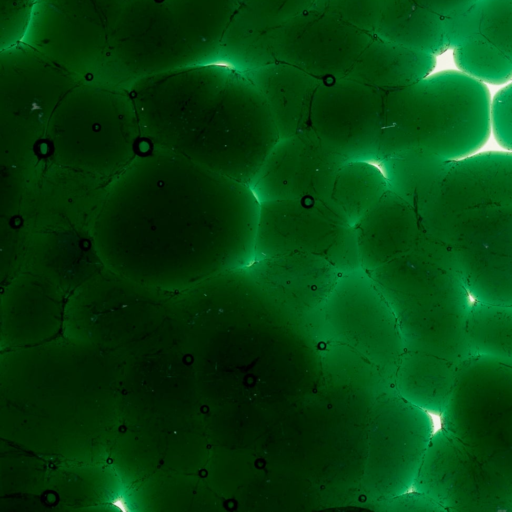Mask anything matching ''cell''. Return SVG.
Here are the masks:
<instances>
[{"instance_id":"6da1fadb","label":"cell","mask_w":512,"mask_h":512,"mask_svg":"<svg viewBox=\"0 0 512 512\" xmlns=\"http://www.w3.org/2000/svg\"><path fill=\"white\" fill-rule=\"evenodd\" d=\"M260 201L251 185L150 148L110 182L90 237L102 264L197 275L255 259Z\"/></svg>"},{"instance_id":"7a4b0ae2","label":"cell","mask_w":512,"mask_h":512,"mask_svg":"<svg viewBox=\"0 0 512 512\" xmlns=\"http://www.w3.org/2000/svg\"><path fill=\"white\" fill-rule=\"evenodd\" d=\"M129 93L151 148L249 185L280 139L256 86L220 62L143 77Z\"/></svg>"},{"instance_id":"3957f363","label":"cell","mask_w":512,"mask_h":512,"mask_svg":"<svg viewBox=\"0 0 512 512\" xmlns=\"http://www.w3.org/2000/svg\"><path fill=\"white\" fill-rule=\"evenodd\" d=\"M395 288L409 312L416 346L415 391L445 400L472 355L465 321L472 298L449 248L423 230L414 248L372 271Z\"/></svg>"},{"instance_id":"277c9868","label":"cell","mask_w":512,"mask_h":512,"mask_svg":"<svg viewBox=\"0 0 512 512\" xmlns=\"http://www.w3.org/2000/svg\"><path fill=\"white\" fill-rule=\"evenodd\" d=\"M240 0H128L94 81L129 90L139 79L219 62Z\"/></svg>"},{"instance_id":"5b68a950","label":"cell","mask_w":512,"mask_h":512,"mask_svg":"<svg viewBox=\"0 0 512 512\" xmlns=\"http://www.w3.org/2000/svg\"><path fill=\"white\" fill-rule=\"evenodd\" d=\"M490 102L483 82L452 70L385 91L378 160L416 148L450 160L475 154L490 134Z\"/></svg>"},{"instance_id":"8992f818","label":"cell","mask_w":512,"mask_h":512,"mask_svg":"<svg viewBox=\"0 0 512 512\" xmlns=\"http://www.w3.org/2000/svg\"><path fill=\"white\" fill-rule=\"evenodd\" d=\"M140 137L129 90L82 80L55 108L44 151L53 164L103 179L130 164Z\"/></svg>"},{"instance_id":"52a82bcc","label":"cell","mask_w":512,"mask_h":512,"mask_svg":"<svg viewBox=\"0 0 512 512\" xmlns=\"http://www.w3.org/2000/svg\"><path fill=\"white\" fill-rule=\"evenodd\" d=\"M440 417L450 439L512 495V360L468 358Z\"/></svg>"},{"instance_id":"ba28073f","label":"cell","mask_w":512,"mask_h":512,"mask_svg":"<svg viewBox=\"0 0 512 512\" xmlns=\"http://www.w3.org/2000/svg\"><path fill=\"white\" fill-rule=\"evenodd\" d=\"M82 80L25 42L1 50L2 158L34 160L55 108Z\"/></svg>"},{"instance_id":"9c48e42d","label":"cell","mask_w":512,"mask_h":512,"mask_svg":"<svg viewBox=\"0 0 512 512\" xmlns=\"http://www.w3.org/2000/svg\"><path fill=\"white\" fill-rule=\"evenodd\" d=\"M289 253L320 256L341 273L361 268L354 225L336 204L314 199L260 202L255 258Z\"/></svg>"},{"instance_id":"30bf717a","label":"cell","mask_w":512,"mask_h":512,"mask_svg":"<svg viewBox=\"0 0 512 512\" xmlns=\"http://www.w3.org/2000/svg\"><path fill=\"white\" fill-rule=\"evenodd\" d=\"M128 0H38L23 42L84 80L101 69Z\"/></svg>"},{"instance_id":"8fae6325","label":"cell","mask_w":512,"mask_h":512,"mask_svg":"<svg viewBox=\"0 0 512 512\" xmlns=\"http://www.w3.org/2000/svg\"><path fill=\"white\" fill-rule=\"evenodd\" d=\"M444 244L473 300L512 306V202L464 212Z\"/></svg>"},{"instance_id":"7c38bea8","label":"cell","mask_w":512,"mask_h":512,"mask_svg":"<svg viewBox=\"0 0 512 512\" xmlns=\"http://www.w3.org/2000/svg\"><path fill=\"white\" fill-rule=\"evenodd\" d=\"M372 37L311 7L271 31L266 40L274 61L324 81L347 77Z\"/></svg>"},{"instance_id":"4fadbf2b","label":"cell","mask_w":512,"mask_h":512,"mask_svg":"<svg viewBox=\"0 0 512 512\" xmlns=\"http://www.w3.org/2000/svg\"><path fill=\"white\" fill-rule=\"evenodd\" d=\"M384 94L348 77L321 81L310 129L347 160H378Z\"/></svg>"},{"instance_id":"5bb4252c","label":"cell","mask_w":512,"mask_h":512,"mask_svg":"<svg viewBox=\"0 0 512 512\" xmlns=\"http://www.w3.org/2000/svg\"><path fill=\"white\" fill-rule=\"evenodd\" d=\"M504 202H512V152H483L454 160L418 216L423 231L444 244L461 214Z\"/></svg>"},{"instance_id":"9a60e30c","label":"cell","mask_w":512,"mask_h":512,"mask_svg":"<svg viewBox=\"0 0 512 512\" xmlns=\"http://www.w3.org/2000/svg\"><path fill=\"white\" fill-rule=\"evenodd\" d=\"M346 161L309 128L279 139L251 187L260 202L314 199L334 203V182Z\"/></svg>"},{"instance_id":"2e32d148","label":"cell","mask_w":512,"mask_h":512,"mask_svg":"<svg viewBox=\"0 0 512 512\" xmlns=\"http://www.w3.org/2000/svg\"><path fill=\"white\" fill-rule=\"evenodd\" d=\"M414 484L444 511H512V495L441 428L429 441Z\"/></svg>"},{"instance_id":"e0dca14e","label":"cell","mask_w":512,"mask_h":512,"mask_svg":"<svg viewBox=\"0 0 512 512\" xmlns=\"http://www.w3.org/2000/svg\"><path fill=\"white\" fill-rule=\"evenodd\" d=\"M315 0H240L225 32L219 62L246 71L275 62L268 34L312 7Z\"/></svg>"},{"instance_id":"ac0fdd59","label":"cell","mask_w":512,"mask_h":512,"mask_svg":"<svg viewBox=\"0 0 512 512\" xmlns=\"http://www.w3.org/2000/svg\"><path fill=\"white\" fill-rule=\"evenodd\" d=\"M361 268L372 271L411 251L422 227L416 210L389 189L355 224Z\"/></svg>"},{"instance_id":"d6986e66","label":"cell","mask_w":512,"mask_h":512,"mask_svg":"<svg viewBox=\"0 0 512 512\" xmlns=\"http://www.w3.org/2000/svg\"><path fill=\"white\" fill-rule=\"evenodd\" d=\"M243 72L268 104L280 139L310 128L312 100L321 80L279 61Z\"/></svg>"},{"instance_id":"ffe728a7","label":"cell","mask_w":512,"mask_h":512,"mask_svg":"<svg viewBox=\"0 0 512 512\" xmlns=\"http://www.w3.org/2000/svg\"><path fill=\"white\" fill-rule=\"evenodd\" d=\"M436 56L391 41L372 37L348 78L390 91L412 85L430 75Z\"/></svg>"},{"instance_id":"44dd1931","label":"cell","mask_w":512,"mask_h":512,"mask_svg":"<svg viewBox=\"0 0 512 512\" xmlns=\"http://www.w3.org/2000/svg\"><path fill=\"white\" fill-rule=\"evenodd\" d=\"M374 36L435 56L448 50L445 16L414 0H385Z\"/></svg>"},{"instance_id":"7402d4cb","label":"cell","mask_w":512,"mask_h":512,"mask_svg":"<svg viewBox=\"0 0 512 512\" xmlns=\"http://www.w3.org/2000/svg\"><path fill=\"white\" fill-rule=\"evenodd\" d=\"M378 161L390 189L406 200L418 214L454 160L431 150L416 148Z\"/></svg>"},{"instance_id":"603a6c76","label":"cell","mask_w":512,"mask_h":512,"mask_svg":"<svg viewBox=\"0 0 512 512\" xmlns=\"http://www.w3.org/2000/svg\"><path fill=\"white\" fill-rule=\"evenodd\" d=\"M389 189L378 160H348L337 173L332 200L354 225Z\"/></svg>"},{"instance_id":"cb8c5ba5","label":"cell","mask_w":512,"mask_h":512,"mask_svg":"<svg viewBox=\"0 0 512 512\" xmlns=\"http://www.w3.org/2000/svg\"><path fill=\"white\" fill-rule=\"evenodd\" d=\"M465 335L473 356L512 360V306L472 300Z\"/></svg>"},{"instance_id":"d4e9b609","label":"cell","mask_w":512,"mask_h":512,"mask_svg":"<svg viewBox=\"0 0 512 512\" xmlns=\"http://www.w3.org/2000/svg\"><path fill=\"white\" fill-rule=\"evenodd\" d=\"M454 61L461 72L483 83L512 79V61L481 34L454 49Z\"/></svg>"},{"instance_id":"484cf974","label":"cell","mask_w":512,"mask_h":512,"mask_svg":"<svg viewBox=\"0 0 512 512\" xmlns=\"http://www.w3.org/2000/svg\"><path fill=\"white\" fill-rule=\"evenodd\" d=\"M479 32L512 61V0H479Z\"/></svg>"},{"instance_id":"4316f807","label":"cell","mask_w":512,"mask_h":512,"mask_svg":"<svg viewBox=\"0 0 512 512\" xmlns=\"http://www.w3.org/2000/svg\"><path fill=\"white\" fill-rule=\"evenodd\" d=\"M385 0H315L312 8L374 35Z\"/></svg>"},{"instance_id":"83f0119b","label":"cell","mask_w":512,"mask_h":512,"mask_svg":"<svg viewBox=\"0 0 512 512\" xmlns=\"http://www.w3.org/2000/svg\"><path fill=\"white\" fill-rule=\"evenodd\" d=\"M38 0H1V50L24 41Z\"/></svg>"},{"instance_id":"f1b7e54d","label":"cell","mask_w":512,"mask_h":512,"mask_svg":"<svg viewBox=\"0 0 512 512\" xmlns=\"http://www.w3.org/2000/svg\"><path fill=\"white\" fill-rule=\"evenodd\" d=\"M490 128L497 143L512 152V83L499 90L490 102Z\"/></svg>"},{"instance_id":"f546056e","label":"cell","mask_w":512,"mask_h":512,"mask_svg":"<svg viewBox=\"0 0 512 512\" xmlns=\"http://www.w3.org/2000/svg\"><path fill=\"white\" fill-rule=\"evenodd\" d=\"M477 2L462 11L445 16L448 49L454 50L480 34Z\"/></svg>"},{"instance_id":"4dcf8cb0","label":"cell","mask_w":512,"mask_h":512,"mask_svg":"<svg viewBox=\"0 0 512 512\" xmlns=\"http://www.w3.org/2000/svg\"><path fill=\"white\" fill-rule=\"evenodd\" d=\"M421 6L436 12L440 15L447 16L462 11L479 0H414Z\"/></svg>"},{"instance_id":"1f68e13d","label":"cell","mask_w":512,"mask_h":512,"mask_svg":"<svg viewBox=\"0 0 512 512\" xmlns=\"http://www.w3.org/2000/svg\"><path fill=\"white\" fill-rule=\"evenodd\" d=\"M109 504L121 511H131L129 499L123 493L115 495Z\"/></svg>"}]
</instances>
